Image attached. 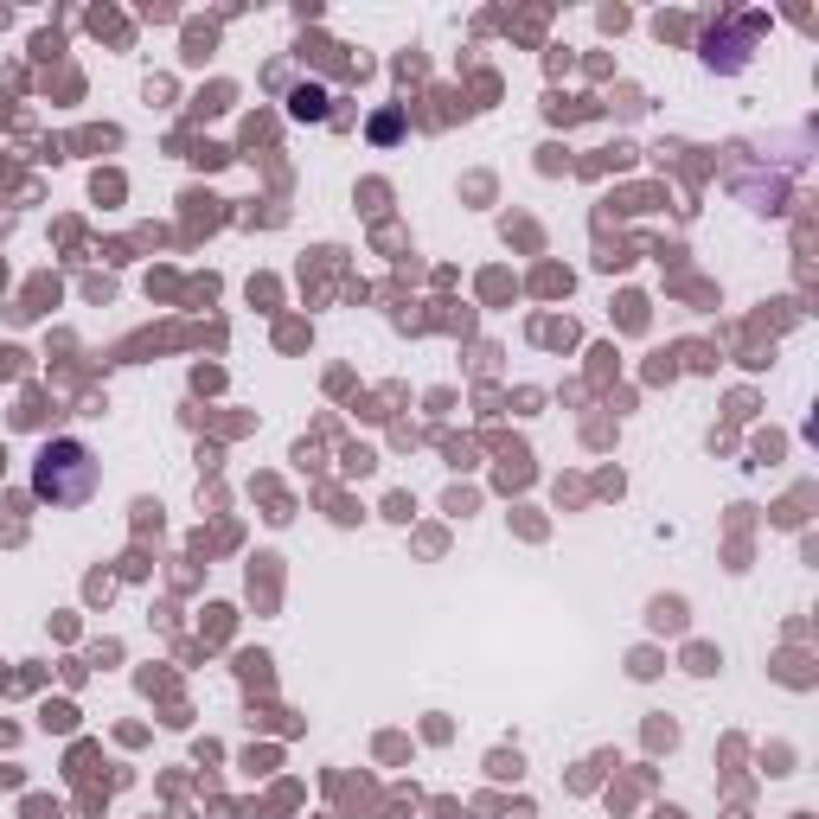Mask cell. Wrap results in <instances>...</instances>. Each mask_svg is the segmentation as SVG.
<instances>
[{"mask_svg":"<svg viewBox=\"0 0 819 819\" xmlns=\"http://www.w3.org/2000/svg\"><path fill=\"white\" fill-rule=\"evenodd\" d=\"M32 486H39V500H52V506H84L96 493V461L84 442H45L39 449V468H32Z\"/></svg>","mask_w":819,"mask_h":819,"instance_id":"6da1fadb","label":"cell"},{"mask_svg":"<svg viewBox=\"0 0 819 819\" xmlns=\"http://www.w3.org/2000/svg\"><path fill=\"white\" fill-rule=\"evenodd\" d=\"M321 109H327V103H321V91H302V96H295V116H321Z\"/></svg>","mask_w":819,"mask_h":819,"instance_id":"7a4b0ae2","label":"cell"}]
</instances>
